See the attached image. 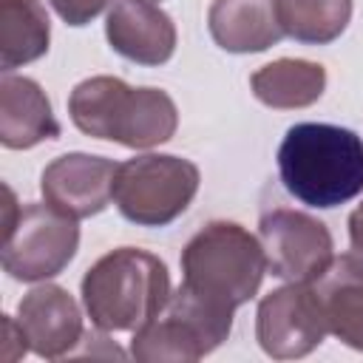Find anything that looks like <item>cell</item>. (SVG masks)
<instances>
[{
  "instance_id": "cell-1",
  "label": "cell",
  "mask_w": 363,
  "mask_h": 363,
  "mask_svg": "<svg viewBox=\"0 0 363 363\" xmlns=\"http://www.w3.org/2000/svg\"><path fill=\"white\" fill-rule=\"evenodd\" d=\"M278 176L301 204H346L363 193V139L340 125L298 122L278 145Z\"/></svg>"
},
{
  "instance_id": "cell-2",
  "label": "cell",
  "mask_w": 363,
  "mask_h": 363,
  "mask_svg": "<svg viewBox=\"0 0 363 363\" xmlns=\"http://www.w3.org/2000/svg\"><path fill=\"white\" fill-rule=\"evenodd\" d=\"M264 272L267 258L258 235L235 221H210L182 250L179 289L204 309L233 318L255 298Z\"/></svg>"
},
{
  "instance_id": "cell-3",
  "label": "cell",
  "mask_w": 363,
  "mask_h": 363,
  "mask_svg": "<svg viewBox=\"0 0 363 363\" xmlns=\"http://www.w3.org/2000/svg\"><path fill=\"white\" fill-rule=\"evenodd\" d=\"M71 122L94 139L147 150L173 139L179 111L162 88H133L119 77L96 74L74 85L68 96Z\"/></svg>"
},
{
  "instance_id": "cell-4",
  "label": "cell",
  "mask_w": 363,
  "mask_h": 363,
  "mask_svg": "<svg viewBox=\"0 0 363 363\" xmlns=\"http://www.w3.org/2000/svg\"><path fill=\"white\" fill-rule=\"evenodd\" d=\"M82 306L102 332H136L170 301L167 264L139 247H116L82 275Z\"/></svg>"
},
{
  "instance_id": "cell-5",
  "label": "cell",
  "mask_w": 363,
  "mask_h": 363,
  "mask_svg": "<svg viewBox=\"0 0 363 363\" xmlns=\"http://www.w3.org/2000/svg\"><path fill=\"white\" fill-rule=\"evenodd\" d=\"M14 193L3 204V269L14 281H48L60 275L79 250L77 218L45 204L14 207Z\"/></svg>"
},
{
  "instance_id": "cell-6",
  "label": "cell",
  "mask_w": 363,
  "mask_h": 363,
  "mask_svg": "<svg viewBox=\"0 0 363 363\" xmlns=\"http://www.w3.org/2000/svg\"><path fill=\"white\" fill-rule=\"evenodd\" d=\"M199 182L201 173L190 159L170 153L133 156L116 170L113 204L130 224L164 227L190 207Z\"/></svg>"
},
{
  "instance_id": "cell-7",
  "label": "cell",
  "mask_w": 363,
  "mask_h": 363,
  "mask_svg": "<svg viewBox=\"0 0 363 363\" xmlns=\"http://www.w3.org/2000/svg\"><path fill=\"white\" fill-rule=\"evenodd\" d=\"M233 329V318L216 315L182 289L167 306L133 332L130 354L142 363H193L216 352Z\"/></svg>"
},
{
  "instance_id": "cell-8",
  "label": "cell",
  "mask_w": 363,
  "mask_h": 363,
  "mask_svg": "<svg viewBox=\"0 0 363 363\" xmlns=\"http://www.w3.org/2000/svg\"><path fill=\"white\" fill-rule=\"evenodd\" d=\"M258 241L264 247L267 269L289 284L315 281L335 258L329 227L303 210H267L258 221Z\"/></svg>"
},
{
  "instance_id": "cell-9",
  "label": "cell",
  "mask_w": 363,
  "mask_h": 363,
  "mask_svg": "<svg viewBox=\"0 0 363 363\" xmlns=\"http://www.w3.org/2000/svg\"><path fill=\"white\" fill-rule=\"evenodd\" d=\"M326 320L312 284H284L267 292L255 309V337L272 360H295L326 337Z\"/></svg>"
},
{
  "instance_id": "cell-10",
  "label": "cell",
  "mask_w": 363,
  "mask_h": 363,
  "mask_svg": "<svg viewBox=\"0 0 363 363\" xmlns=\"http://www.w3.org/2000/svg\"><path fill=\"white\" fill-rule=\"evenodd\" d=\"M119 162L91 153H62L40 176L43 199L71 218H91L113 199Z\"/></svg>"
},
{
  "instance_id": "cell-11",
  "label": "cell",
  "mask_w": 363,
  "mask_h": 363,
  "mask_svg": "<svg viewBox=\"0 0 363 363\" xmlns=\"http://www.w3.org/2000/svg\"><path fill=\"white\" fill-rule=\"evenodd\" d=\"M17 323L23 326L31 352L45 360L74 357L85 337L79 303L57 284H40L28 289L17 303Z\"/></svg>"
},
{
  "instance_id": "cell-12",
  "label": "cell",
  "mask_w": 363,
  "mask_h": 363,
  "mask_svg": "<svg viewBox=\"0 0 363 363\" xmlns=\"http://www.w3.org/2000/svg\"><path fill=\"white\" fill-rule=\"evenodd\" d=\"M108 45L139 65H164L176 51L173 17L156 3L113 0L105 17Z\"/></svg>"
},
{
  "instance_id": "cell-13",
  "label": "cell",
  "mask_w": 363,
  "mask_h": 363,
  "mask_svg": "<svg viewBox=\"0 0 363 363\" xmlns=\"http://www.w3.org/2000/svg\"><path fill=\"white\" fill-rule=\"evenodd\" d=\"M54 108L31 77L3 71L0 77V142L9 150H28L45 139L60 136Z\"/></svg>"
},
{
  "instance_id": "cell-14",
  "label": "cell",
  "mask_w": 363,
  "mask_h": 363,
  "mask_svg": "<svg viewBox=\"0 0 363 363\" xmlns=\"http://www.w3.org/2000/svg\"><path fill=\"white\" fill-rule=\"evenodd\" d=\"M309 284L318 295L326 329L349 349L363 352V261L354 252L335 255Z\"/></svg>"
},
{
  "instance_id": "cell-15",
  "label": "cell",
  "mask_w": 363,
  "mask_h": 363,
  "mask_svg": "<svg viewBox=\"0 0 363 363\" xmlns=\"http://www.w3.org/2000/svg\"><path fill=\"white\" fill-rule=\"evenodd\" d=\"M207 28L213 43L230 54H258L286 37L275 0H213Z\"/></svg>"
},
{
  "instance_id": "cell-16",
  "label": "cell",
  "mask_w": 363,
  "mask_h": 363,
  "mask_svg": "<svg viewBox=\"0 0 363 363\" xmlns=\"http://www.w3.org/2000/svg\"><path fill=\"white\" fill-rule=\"evenodd\" d=\"M250 88L258 102L275 111H295L318 102L326 91V68L312 60L281 57L261 65L250 77Z\"/></svg>"
},
{
  "instance_id": "cell-17",
  "label": "cell",
  "mask_w": 363,
  "mask_h": 363,
  "mask_svg": "<svg viewBox=\"0 0 363 363\" xmlns=\"http://www.w3.org/2000/svg\"><path fill=\"white\" fill-rule=\"evenodd\" d=\"M51 43V20L40 0H0V65L14 71L40 60Z\"/></svg>"
},
{
  "instance_id": "cell-18",
  "label": "cell",
  "mask_w": 363,
  "mask_h": 363,
  "mask_svg": "<svg viewBox=\"0 0 363 363\" xmlns=\"http://www.w3.org/2000/svg\"><path fill=\"white\" fill-rule=\"evenodd\" d=\"M286 37L306 45L337 40L352 20V0H275Z\"/></svg>"
},
{
  "instance_id": "cell-19",
  "label": "cell",
  "mask_w": 363,
  "mask_h": 363,
  "mask_svg": "<svg viewBox=\"0 0 363 363\" xmlns=\"http://www.w3.org/2000/svg\"><path fill=\"white\" fill-rule=\"evenodd\" d=\"M113 0H48V6L68 23V26H85L96 14L105 11V6Z\"/></svg>"
},
{
  "instance_id": "cell-20",
  "label": "cell",
  "mask_w": 363,
  "mask_h": 363,
  "mask_svg": "<svg viewBox=\"0 0 363 363\" xmlns=\"http://www.w3.org/2000/svg\"><path fill=\"white\" fill-rule=\"evenodd\" d=\"M3 332H6V337H3V360H20L31 346H28V337H26V332H23V326L17 323V318H11V315H3Z\"/></svg>"
},
{
  "instance_id": "cell-21",
  "label": "cell",
  "mask_w": 363,
  "mask_h": 363,
  "mask_svg": "<svg viewBox=\"0 0 363 363\" xmlns=\"http://www.w3.org/2000/svg\"><path fill=\"white\" fill-rule=\"evenodd\" d=\"M349 241H352V252L363 261V201L349 216Z\"/></svg>"
},
{
  "instance_id": "cell-22",
  "label": "cell",
  "mask_w": 363,
  "mask_h": 363,
  "mask_svg": "<svg viewBox=\"0 0 363 363\" xmlns=\"http://www.w3.org/2000/svg\"><path fill=\"white\" fill-rule=\"evenodd\" d=\"M145 3H159V0H145Z\"/></svg>"
}]
</instances>
